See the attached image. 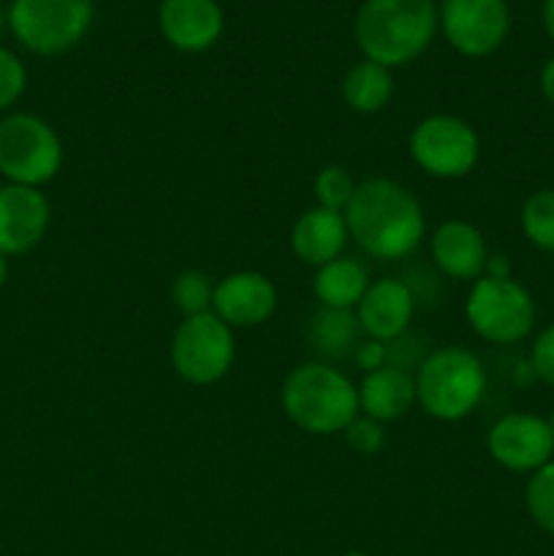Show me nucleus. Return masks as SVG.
<instances>
[{
	"mask_svg": "<svg viewBox=\"0 0 554 556\" xmlns=\"http://www.w3.org/2000/svg\"><path fill=\"white\" fill-rule=\"evenodd\" d=\"M342 215L351 239L369 258H407L427 237V217L421 204L405 185L394 179L367 177L358 182Z\"/></svg>",
	"mask_w": 554,
	"mask_h": 556,
	"instance_id": "nucleus-1",
	"label": "nucleus"
},
{
	"mask_svg": "<svg viewBox=\"0 0 554 556\" xmlns=\"http://www.w3.org/2000/svg\"><path fill=\"white\" fill-rule=\"evenodd\" d=\"M432 0H364L353 22V38L364 60L389 71L413 63L438 36Z\"/></svg>",
	"mask_w": 554,
	"mask_h": 556,
	"instance_id": "nucleus-2",
	"label": "nucleus"
},
{
	"mask_svg": "<svg viewBox=\"0 0 554 556\" xmlns=\"http://www.w3.org/2000/svg\"><path fill=\"white\" fill-rule=\"evenodd\" d=\"M280 405L293 427L318 438L345 432L358 416L356 383L326 362H307L282 380Z\"/></svg>",
	"mask_w": 554,
	"mask_h": 556,
	"instance_id": "nucleus-3",
	"label": "nucleus"
},
{
	"mask_svg": "<svg viewBox=\"0 0 554 556\" xmlns=\"http://www.w3.org/2000/svg\"><path fill=\"white\" fill-rule=\"evenodd\" d=\"M416 405L443 424L465 421L487 394V367L467 348H438L413 375Z\"/></svg>",
	"mask_w": 554,
	"mask_h": 556,
	"instance_id": "nucleus-4",
	"label": "nucleus"
},
{
	"mask_svg": "<svg viewBox=\"0 0 554 556\" xmlns=\"http://www.w3.org/2000/svg\"><path fill=\"white\" fill-rule=\"evenodd\" d=\"M60 134L38 114L14 112L0 119V177L11 185L38 188L63 168Z\"/></svg>",
	"mask_w": 554,
	"mask_h": 556,
	"instance_id": "nucleus-5",
	"label": "nucleus"
},
{
	"mask_svg": "<svg viewBox=\"0 0 554 556\" xmlns=\"http://www.w3.org/2000/svg\"><path fill=\"white\" fill-rule=\"evenodd\" d=\"M467 326L492 345H516L536 329V299L514 277H478L465 299Z\"/></svg>",
	"mask_w": 554,
	"mask_h": 556,
	"instance_id": "nucleus-6",
	"label": "nucleus"
},
{
	"mask_svg": "<svg viewBox=\"0 0 554 556\" xmlns=\"http://www.w3.org/2000/svg\"><path fill=\"white\" fill-rule=\"evenodd\" d=\"M92 11V0H14L9 5V27L27 52L54 58L87 36Z\"/></svg>",
	"mask_w": 554,
	"mask_h": 556,
	"instance_id": "nucleus-7",
	"label": "nucleus"
},
{
	"mask_svg": "<svg viewBox=\"0 0 554 556\" xmlns=\"http://www.w3.org/2000/svg\"><path fill=\"white\" fill-rule=\"evenodd\" d=\"M413 163L432 179H465L476 172L481 139L467 119L456 114H429L407 136Z\"/></svg>",
	"mask_w": 554,
	"mask_h": 556,
	"instance_id": "nucleus-8",
	"label": "nucleus"
},
{
	"mask_svg": "<svg viewBox=\"0 0 554 556\" xmlns=\"http://www.w3.org/2000/svg\"><path fill=\"white\" fill-rule=\"evenodd\" d=\"M172 367L185 383L212 386L226 378L237 358V340L234 329H228L215 313L182 318L174 331Z\"/></svg>",
	"mask_w": 554,
	"mask_h": 556,
	"instance_id": "nucleus-9",
	"label": "nucleus"
},
{
	"mask_svg": "<svg viewBox=\"0 0 554 556\" xmlns=\"http://www.w3.org/2000/svg\"><path fill=\"white\" fill-rule=\"evenodd\" d=\"M438 27L462 58L481 60L498 52L511 33V9L505 0H443Z\"/></svg>",
	"mask_w": 554,
	"mask_h": 556,
	"instance_id": "nucleus-10",
	"label": "nucleus"
},
{
	"mask_svg": "<svg viewBox=\"0 0 554 556\" xmlns=\"http://www.w3.org/2000/svg\"><path fill=\"white\" fill-rule=\"evenodd\" d=\"M487 451L503 470L532 476L554 459V432L536 413H508L487 434Z\"/></svg>",
	"mask_w": 554,
	"mask_h": 556,
	"instance_id": "nucleus-11",
	"label": "nucleus"
},
{
	"mask_svg": "<svg viewBox=\"0 0 554 556\" xmlns=\"http://www.w3.org/2000/svg\"><path fill=\"white\" fill-rule=\"evenodd\" d=\"M212 313L228 329H255L277 313V288L261 271H231L215 282Z\"/></svg>",
	"mask_w": 554,
	"mask_h": 556,
	"instance_id": "nucleus-12",
	"label": "nucleus"
},
{
	"mask_svg": "<svg viewBox=\"0 0 554 556\" xmlns=\"http://www.w3.org/2000/svg\"><path fill=\"white\" fill-rule=\"evenodd\" d=\"M52 206L38 188L0 185V255L30 253L47 237Z\"/></svg>",
	"mask_w": 554,
	"mask_h": 556,
	"instance_id": "nucleus-13",
	"label": "nucleus"
},
{
	"mask_svg": "<svg viewBox=\"0 0 554 556\" xmlns=\"http://www.w3.org/2000/svg\"><path fill=\"white\" fill-rule=\"evenodd\" d=\"M158 27L168 47L201 54L221 41L226 16L217 0H161Z\"/></svg>",
	"mask_w": 554,
	"mask_h": 556,
	"instance_id": "nucleus-14",
	"label": "nucleus"
},
{
	"mask_svg": "<svg viewBox=\"0 0 554 556\" xmlns=\"http://www.w3.org/2000/svg\"><path fill=\"white\" fill-rule=\"evenodd\" d=\"M413 309H416V302H413L411 286L396 277H383V280L369 282L353 313L364 337L389 345L405 334L413 320Z\"/></svg>",
	"mask_w": 554,
	"mask_h": 556,
	"instance_id": "nucleus-15",
	"label": "nucleus"
},
{
	"mask_svg": "<svg viewBox=\"0 0 554 556\" xmlns=\"http://www.w3.org/2000/svg\"><path fill=\"white\" fill-rule=\"evenodd\" d=\"M432 264L451 280L476 282L483 277L489 244L481 228L467 220H443L429 237Z\"/></svg>",
	"mask_w": 554,
	"mask_h": 556,
	"instance_id": "nucleus-16",
	"label": "nucleus"
},
{
	"mask_svg": "<svg viewBox=\"0 0 554 556\" xmlns=\"http://www.w3.org/2000/svg\"><path fill=\"white\" fill-rule=\"evenodd\" d=\"M348 239H351V233H348L345 215L324 210V206H310L291 228L293 255L302 264L315 266V269L340 258Z\"/></svg>",
	"mask_w": 554,
	"mask_h": 556,
	"instance_id": "nucleus-17",
	"label": "nucleus"
},
{
	"mask_svg": "<svg viewBox=\"0 0 554 556\" xmlns=\"http://www.w3.org/2000/svg\"><path fill=\"white\" fill-rule=\"evenodd\" d=\"M358 413L380 424L400 421L416 405V380L407 369L386 364V367L364 372L356 386Z\"/></svg>",
	"mask_w": 554,
	"mask_h": 556,
	"instance_id": "nucleus-18",
	"label": "nucleus"
},
{
	"mask_svg": "<svg viewBox=\"0 0 554 556\" xmlns=\"http://www.w3.org/2000/svg\"><path fill=\"white\" fill-rule=\"evenodd\" d=\"M369 282L373 280H369V271L362 261L340 255V258L329 261V264L315 269L313 296L318 299L320 307L356 309V304L362 302Z\"/></svg>",
	"mask_w": 554,
	"mask_h": 556,
	"instance_id": "nucleus-19",
	"label": "nucleus"
},
{
	"mask_svg": "<svg viewBox=\"0 0 554 556\" xmlns=\"http://www.w3.org/2000/svg\"><path fill=\"white\" fill-rule=\"evenodd\" d=\"M340 92L351 112L378 114L389 106L391 96H394V74L386 65L362 58L342 76Z\"/></svg>",
	"mask_w": 554,
	"mask_h": 556,
	"instance_id": "nucleus-20",
	"label": "nucleus"
},
{
	"mask_svg": "<svg viewBox=\"0 0 554 556\" xmlns=\"http://www.w3.org/2000/svg\"><path fill=\"white\" fill-rule=\"evenodd\" d=\"M358 334L362 329L353 309L320 307L310 318V345L326 358H340L356 351Z\"/></svg>",
	"mask_w": 554,
	"mask_h": 556,
	"instance_id": "nucleus-21",
	"label": "nucleus"
},
{
	"mask_svg": "<svg viewBox=\"0 0 554 556\" xmlns=\"http://www.w3.org/2000/svg\"><path fill=\"white\" fill-rule=\"evenodd\" d=\"M519 226L532 248L554 253V188H541L527 195L521 204Z\"/></svg>",
	"mask_w": 554,
	"mask_h": 556,
	"instance_id": "nucleus-22",
	"label": "nucleus"
},
{
	"mask_svg": "<svg viewBox=\"0 0 554 556\" xmlns=\"http://www.w3.org/2000/svg\"><path fill=\"white\" fill-rule=\"evenodd\" d=\"M215 282L201 269H182L172 282V302L182 313V318L212 313Z\"/></svg>",
	"mask_w": 554,
	"mask_h": 556,
	"instance_id": "nucleus-23",
	"label": "nucleus"
},
{
	"mask_svg": "<svg viewBox=\"0 0 554 556\" xmlns=\"http://www.w3.org/2000/svg\"><path fill=\"white\" fill-rule=\"evenodd\" d=\"M525 508L546 535H554V459L527 478Z\"/></svg>",
	"mask_w": 554,
	"mask_h": 556,
	"instance_id": "nucleus-24",
	"label": "nucleus"
},
{
	"mask_svg": "<svg viewBox=\"0 0 554 556\" xmlns=\"http://www.w3.org/2000/svg\"><path fill=\"white\" fill-rule=\"evenodd\" d=\"M356 179L351 177V172L337 163H329V166L320 168L313 179V195L315 206H324V210L331 212H345L348 204H351L353 193H356Z\"/></svg>",
	"mask_w": 554,
	"mask_h": 556,
	"instance_id": "nucleus-25",
	"label": "nucleus"
},
{
	"mask_svg": "<svg viewBox=\"0 0 554 556\" xmlns=\"http://www.w3.org/2000/svg\"><path fill=\"white\" fill-rule=\"evenodd\" d=\"M348 448L358 456H375L383 451L386 445V424L375 421V418H367L358 413L351 424L342 432Z\"/></svg>",
	"mask_w": 554,
	"mask_h": 556,
	"instance_id": "nucleus-26",
	"label": "nucleus"
},
{
	"mask_svg": "<svg viewBox=\"0 0 554 556\" xmlns=\"http://www.w3.org/2000/svg\"><path fill=\"white\" fill-rule=\"evenodd\" d=\"M27 87V71L11 49L0 47V112L14 106Z\"/></svg>",
	"mask_w": 554,
	"mask_h": 556,
	"instance_id": "nucleus-27",
	"label": "nucleus"
},
{
	"mask_svg": "<svg viewBox=\"0 0 554 556\" xmlns=\"http://www.w3.org/2000/svg\"><path fill=\"white\" fill-rule=\"evenodd\" d=\"M527 364H530L536 380H541V383L552 386L554 389V324H549L546 329L532 340Z\"/></svg>",
	"mask_w": 554,
	"mask_h": 556,
	"instance_id": "nucleus-28",
	"label": "nucleus"
},
{
	"mask_svg": "<svg viewBox=\"0 0 554 556\" xmlns=\"http://www.w3.org/2000/svg\"><path fill=\"white\" fill-rule=\"evenodd\" d=\"M353 358H356L362 372H373V369L386 367V342L364 337V340H358L356 351H353Z\"/></svg>",
	"mask_w": 554,
	"mask_h": 556,
	"instance_id": "nucleus-29",
	"label": "nucleus"
},
{
	"mask_svg": "<svg viewBox=\"0 0 554 556\" xmlns=\"http://www.w3.org/2000/svg\"><path fill=\"white\" fill-rule=\"evenodd\" d=\"M483 277H498V280H505V277H514V275H511L508 255L489 253L487 266H483Z\"/></svg>",
	"mask_w": 554,
	"mask_h": 556,
	"instance_id": "nucleus-30",
	"label": "nucleus"
},
{
	"mask_svg": "<svg viewBox=\"0 0 554 556\" xmlns=\"http://www.w3.org/2000/svg\"><path fill=\"white\" fill-rule=\"evenodd\" d=\"M538 87H541V96L554 106V58H549L543 63L541 76H538Z\"/></svg>",
	"mask_w": 554,
	"mask_h": 556,
	"instance_id": "nucleus-31",
	"label": "nucleus"
},
{
	"mask_svg": "<svg viewBox=\"0 0 554 556\" xmlns=\"http://www.w3.org/2000/svg\"><path fill=\"white\" fill-rule=\"evenodd\" d=\"M543 27L554 41V0H543Z\"/></svg>",
	"mask_w": 554,
	"mask_h": 556,
	"instance_id": "nucleus-32",
	"label": "nucleus"
},
{
	"mask_svg": "<svg viewBox=\"0 0 554 556\" xmlns=\"http://www.w3.org/2000/svg\"><path fill=\"white\" fill-rule=\"evenodd\" d=\"M5 280H9V258L0 255V288L5 286Z\"/></svg>",
	"mask_w": 554,
	"mask_h": 556,
	"instance_id": "nucleus-33",
	"label": "nucleus"
},
{
	"mask_svg": "<svg viewBox=\"0 0 554 556\" xmlns=\"http://www.w3.org/2000/svg\"><path fill=\"white\" fill-rule=\"evenodd\" d=\"M5 25H9V11H5L3 3H0V33H3Z\"/></svg>",
	"mask_w": 554,
	"mask_h": 556,
	"instance_id": "nucleus-34",
	"label": "nucleus"
},
{
	"mask_svg": "<svg viewBox=\"0 0 554 556\" xmlns=\"http://www.w3.org/2000/svg\"><path fill=\"white\" fill-rule=\"evenodd\" d=\"M340 556H369V554H364V552H345V554H340Z\"/></svg>",
	"mask_w": 554,
	"mask_h": 556,
	"instance_id": "nucleus-35",
	"label": "nucleus"
},
{
	"mask_svg": "<svg viewBox=\"0 0 554 556\" xmlns=\"http://www.w3.org/2000/svg\"><path fill=\"white\" fill-rule=\"evenodd\" d=\"M546 421H549V427H552V432H554V413H552V416L546 418Z\"/></svg>",
	"mask_w": 554,
	"mask_h": 556,
	"instance_id": "nucleus-36",
	"label": "nucleus"
}]
</instances>
